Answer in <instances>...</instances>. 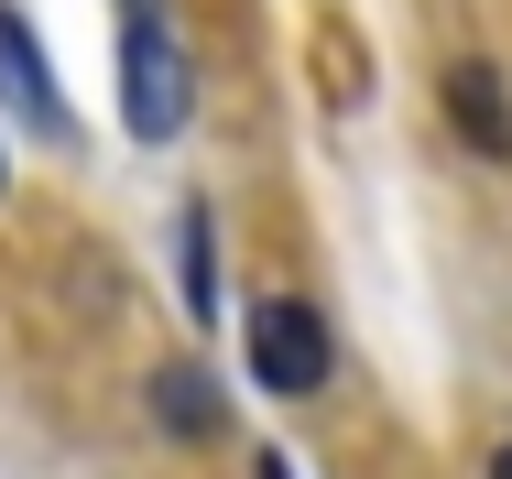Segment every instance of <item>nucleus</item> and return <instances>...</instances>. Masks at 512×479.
<instances>
[{"instance_id":"nucleus-1","label":"nucleus","mask_w":512,"mask_h":479,"mask_svg":"<svg viewBox=\"0 0 512 479\" xmlns=\"http://www.w3.org/2000/svg\"><path fill=\"white\" fill-rule=\"evenodd\" d=\"M120 120L131 142H175L197 120V66L164 22H120Z\"/></svg>"},{"instance_id":"nucleus-2","label":"nucleus","mask_w":512,"mask_h":479,"mask_svg":"<svg viewBox=\"0 0 512 479\" xmlns=\"http://www.w3.org/2000/svg\"><path fill=\"white\" fill-rule=\"evenodd\" d=\"M240 360H251V382L284 392V403H306L327 382V316L295 305V294H251V316H240Z\"/></svg>"},{"instance_id":"nucleus-3","label":"nucleus","mask_w":512,"mask_h":479,"mask_svg":"<svg viewBox=\"0 0 512 479\" xmlns=\"http://www.w3.org/2000/svg\"><path fill=\"white\" fill-rule=\"evenodd\" d=\"M0 109L22 120V131H44V142H66L77 131V109H66V88H55V66H44V44H33V22L0 0Z\"/></svg>"},{"instance_id":"nucleus-4","label":"nucleus","mask_w":512,"mask_h":479,"mask_svg":"<svg viewBox=\"0 0 512 479\" xmlns=\"http://www.w3.org/2000/svg\"><path fill=\"white\" fill-rule=\"evenodd\" d=\"M142 403H153V425H164L175 447H218V436H229V392L207 382L197 360H164V371L142 382Z\"/></svg>"},{"instance_id":"nucleus-5","label":"nucleus","mask_w":512,"mask_h":479,"mask_svg":"<svg viewBox=\"0 0 512 479\" xmlns=\"http://www.w3.org/2000/svg\"><path fill=\"white\" fill-rule=\"evenodd\" d=\"M447 120H458V142H469V153H491V164L512 153V109H502V77H491L480 55H458V66H447Z\"/></svg>"},{"instance_id":"nucleus-6","label":"nucleus","mask_w":512,"mask_h":479,"mask_svg":"<svg viewBox=\"0 0 512 479\" xmlns=\"http://www.w3.org/2000/svg\"><path fill=\"white\" fill-rule=\"evenodd\" d=\"M175 305H186V316H218V218H207V207H186V218H175Z\"/></svg>"},{"instance_id":"nucleus-7","label":"nucleus","mask_w":512,"mask_h":479,"mask_svg":"<svg viewBox=\"0 0 512 479\" xmlns=\"http://www.w3.org/2000/svg\"><path fill=\"white\" fill-rule=\"evenodd\" d=\"M251 479H295V469H284V447H251Z\"/></svg>"},{"instance_id":"nucleus-8","label":"nucleus","mask_w":512,"mask_h":479,"mask_svg":"<svg viewBox=\"0 0 512 479\" xmlns=\"http://www.w3.org/2000/svg\"><path fill=\"white\" fill-rule=\"evenodd\" d=\"M120 11H131V22H164V0H120Z\"/></svg>"},{"instance_id":"nucleus-9","label":"nucleus","mask_w":512,"mask_h":479,"mask_svg":"<svg viewBox=\"0 0 512 479\" xmlns=\"http://www.w3.org/2000/svg\"><path fill=\"white\" fill-rule=\"evenodd\" d=\"M491 479H512V447H502V458H491Z\"/></svg>"},{"instance_id":"nucleus-10","label":"nucleus","mask_w":512,"mask_h":479,"mask_svg":"<svg viewBox=\"0 0 512 479\" xmlns=\"http://www.w3.org/2000/svg\"><path fill=\"white\" fill-rule=\"evenodd\" d=\"M0 196H11V153H0Z\"/></svg>"}]
</instances>
